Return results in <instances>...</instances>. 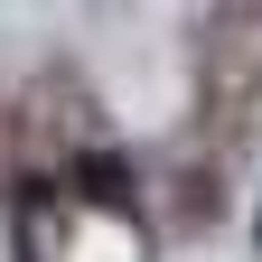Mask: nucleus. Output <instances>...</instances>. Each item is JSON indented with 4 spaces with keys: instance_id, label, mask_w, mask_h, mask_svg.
Listing matches in <instances>:
<instances>
[{
    "instance_id": "obj_1",
    "label": "nucleus",
    "mask_w": 262,
    "mask_h": 262,
    "mask_svg": "<svg viewBox=\"0 0 262 262\" xmlns=\"http://www.w3.org/2000/svg\"><path fill=\"white\" fill-rule=\"evenodd\" d=\"M84 196H103V206H122V196H131V169H122V159H84Z\"/></svg>"
}]
</instances>
